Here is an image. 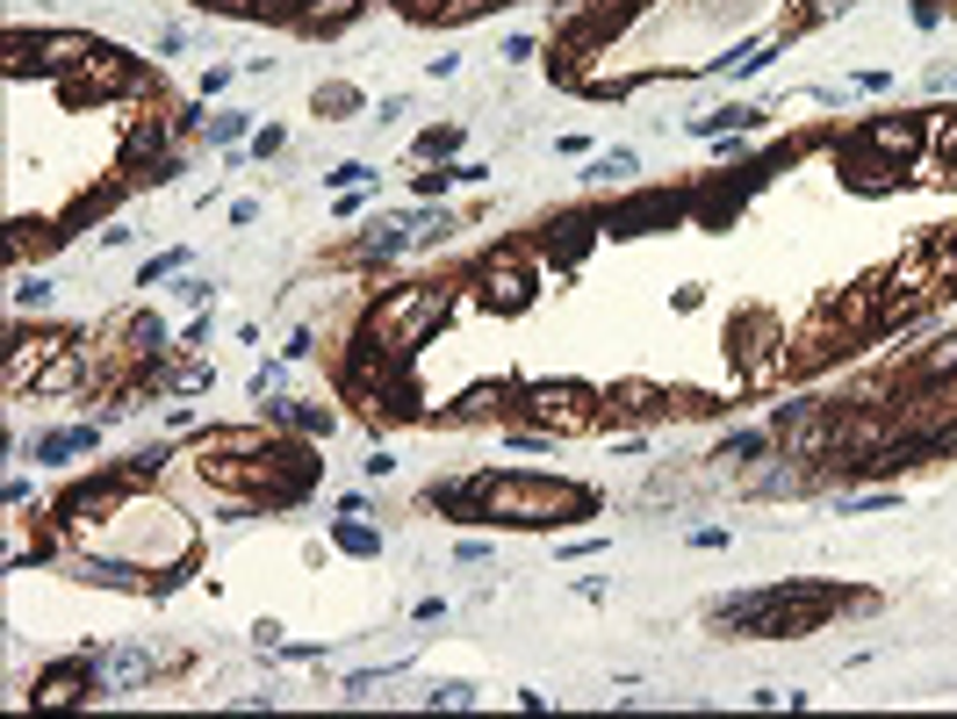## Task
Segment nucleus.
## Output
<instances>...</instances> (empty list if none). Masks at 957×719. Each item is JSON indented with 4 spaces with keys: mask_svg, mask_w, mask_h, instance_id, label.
<instances>
[{
    "mask_svg": "<svg viewBox=\"0 0 957 719\" xmlns=\"http://www.w3.org/2000/svg\"><path fill=\"white\" fill-rule=\"evenodd\" d=\"M598 511V497L576 482H547V476H490L482 518H505V526H561V518Z\"/></svg>",
    "mask_w": 957,
    "mask_h": 719,
    "instance_id": "nucleus-1",
    "label": "nucleus"
},
{
    "mask_svg": "<svg viewBox=\"0 0 957 719\" xmlns=\"http://www.w3.org/2000/svg\"><path fill=\"white\" fill-rule=\"evenodd\" d=\"M447 288H425V281H410V288H389L382 302H375V317H368V339H382V346H397V353L410 360V346H425L439 324H447Z\"/></svg>",
    "mask_w": 957,
    "mask_h": 719,
    "instance_id": "nucleus-2",
    "label": "nucleus"
},
{
    "mask_svg": "<svg viewBox=\"0 0 957 719\" xmlns=\"http://www.w3.org/2000/svg\"><path fill=\"white\" fill-rule=\"evenodd\" d=\"M159 669H166V648H151V640H130V648L94 655V691H101V698H123V691H137L144 677H159Z\"/></svg>",
    "mask_w": 957,
    "mask_h": 719,
    "instance_id": "nucleus-3",
    "label": "nucleus"
},
{
    "mask_svg": "<svg viewBox=\"0 0 957 719\" xmlns=\"http://www.w3.org/2000/svg\"><path fill=\"white\" fill-rule=\"evenodd\" d=\"M87 698H101V691H94V648L66 655V662H51V669H43V677H37V706H43V712L87 706Z\"/></svg>",
    "mask_w": 957,
    "mask_h": 719,
    "instance_id": "nucleus-4",
    "label": "nucleus"
},
{
    "mask_svg": "<svg viewBox=\"0 0 957 719\" xmlns=\"http://www.w3.org/2000/svg\"><path fill=\"white\" fill-rule=\"evenodd\" d=\"M677 217H684V194L648 188V194H627V202L605 209V231H612V238H634V231H648V223H677Z\"/></svg>",
    "mask_w": 957,
    "mask_h": 719,
    "instance_id": "nucleus-5",
    "label": "nucleus"
},
{
    "mask_svg": "<svg viewBox=\"0 0 957 719\" xmlns=\"http://www.w3.org/2000/svg\"><path fill=\"white\" fill-rule=\"evenodd\" d=\"M482 302H490V310H526V302H534V273H526L519 252L482 259Z\"/></svg>",
    "mask_w": 957,
    "mask_h": 719,
    "instance_id": "nucleus-6",
    "label": "nucleus"
},
{
    "mask_svg": "<svg viewBox=\"0 0 957 719\" xmlns=\"http://www.w3.org/2000/svg\"><path fill=\"white\" fill-rule=\"evenodd\" d=\"M130 87H137V58L116 51V43H94L80 80H72V94H130Z\"/></svg>",
    "mask_w": 957,
    "mask_h": 719,
    "instance_id": "nucleus-7",
    "label": "nucleus"
},
{
    "mask_svg": "<svg viewBox=\"0 0 957 719\" xmlns=\"http://www.w3.org/2000/svg\"><path fill=\"white\" fill-rule=\"evenodd\" d=\"M58 346H72V331H37V339H14V353H8V389L22 396L29 381L43 375V360H51Z\"/></svg>",
    "mask_w": 957,
    "mask_h": 719,
    "instance_id": "nucleus-8",
    "label": "nucleus"
},
{
    "mask_svg": "<svg viewBox=\"0 0 957 719\" xmlns=\"http://www.w3.org/2000/svg\"><path fill=\"white\" fill-rule=\"evenodd\" d=\"M267 418L288 425V432H302V439H331V432H339V410H325V403H288V396H267Z\"/></svg>",
    "mask_w": 957,
    "mask_h": 719,
    "instance_id": "nucleus-9",
    "label": "nucleus"
},
{
    "mask_svg": "<svg viewBox=\"0 0 957 719\" xmlns=\"http://www.w3.org/2000/svg\"><path fill=\"white\" fill-rule=\"evenodd\" d=\"M80 375H87V346L72 339V346H58V353L43 360V375L29 381V389H37V396H72V389H80Z\"/></svg>",
    "mask_w": 957,
    "mask_h": 719,
    "instance_id": "nucleus-10",
    "label": "nucleus"
},
{
    "mask_svg": "<svg viewBox=\"0 0 957 719\" xmlns=\"http://www.w3.org/2000/svg\"><path fill=\"white\" fill-rule=\"evenodd\" d=\"M741 367H749V381H764L770 375V339H778V324H770V317H741Z\"/></svg>",
    "mask_w": 957,
    "mask_h": 719,
    "instance_id": "nucleus-11",
    "label": "nucleus"
},
{
    "mask_svg": "<svg viewBox=\"0 0 957 719\" xmlns=\"http://www.w3.org/2000/svg\"><path fill=\"white\" fill-rule=\"evenodd\" d=\"M166 137H173V122H166V116L130 122V137H123V159H130V166H159V159H166Z\"/></svg>",
    "mask_w": 957,
    "mask_h": 719,
    "instance_id": "nucleus-12",
    "label": "nucleus"
},
{
    "mask_svg": "<svg viewBox=\"0 0 957 719\" xmlns=\"http://www.w3.org/2000/svg\"><path fill=\"white\" fill-rule=\"evenodd\" d=\"M807 482H814V461H792V453H778V461L756 476V497H799Z\"/></svg>",
    "mask_w": 957,
    "mask_h": 719,
    "instance_id": "nucleus-13",
    "label": "nucleus"
},
{
    "mask_svg": "<svg viewBox=\"0 0 957 719\" xmlns=\"http://www.w3.org/2000/svg\"><path fill=\"white\" fill-rule=\"evenodd\" d=\"M94 439H101V425H66V432H43L37 447V461H72V453H94Z\"/></svg>",
    "mask_w": 957,
    "mask_h": 719,
    "instance_id": "nucleus-14",
    "label": "nucleus"
},
{
    "mask_svg": "<svg viewBox=\"0 0 957 719\" xmlns=\"http://www.w3.org/2000/svg\"><path fill=\"white\" fill-rule=\"evenodd\" d=\"M534 403H540V418L555 425V432H576V425H590V410H576V389H555V381H540Z\"/></svg>",
    "mask_w": 957,
    "mask_h": 719,
    "instance_id": "nucleus-15",
    "label": "nucleus"
},
{
    "mask_svg": "<svg viewBox=\"0 0 957 719\" xmlns=\"http://www.w3.org/2000/svg\"><path fill=\"white\" fill-rule=\"evenodd\" d=\"M80 576H87V583H109V590H144V583H151L137 561H116V555H87Z\"/></svg>",
    "mask_w": 957,
    "mask_h": 719,
    "instance_id": "nucleus-16",
    "label": "nucleus"
},
{
    "mask_svg": "<svg viewBox=\"0 0 957 719\" xmlns=\"http://www.w3.org/2000/svg\"><path fill=\"white\" fill-rule=\"evenodd\" d=\"M864 144L893 151V166H907V159L921 151V130H915V122H871V130H864Z\"/></svg>",
    "mask_w": 957,
    "mask_h": 719,
    "instance_id": "nucleus-17",
    "label": "nucleus"
},
{
    "mask_svg": "<svg viewBox=\"0 0 957 719\" xmlns=\"http://www.w3.org/2000/svg\"><path fill=\"white\" fill-rule=\"evenodd\" d=\"M331 547H339V555H360V561H368V555H382V532L360 526V511H346L339 526H331Z\"/></svg>",
    "mask_w": 957,
    "mask_h": 719,
    "instance_id": "nucleus-18",
    "label": "nucleus"
},
{
    "mask_svg": "<svg viewBox=\"0 0 957 719\" xmlns=\"http://www.w3.org/2000/svg\"><path fill=\"white\" fill-rule=\"evenodd\" d=\"M87 51H94V37H72V29L37 37V66H87Z\"/></svg>",
    "mask_w": 957,
    "mask_h": 719,
    "instance_id": "nucleus-19",
    "label": "nucleus"
},
{
    "mask_svg": "<svg viewBox=\"0 0 957 719\" xmlns=\"http://www.w3.org/2000/svg\"><path fill=\"white\" fill-rule=\"evenodd\" d=\"M360 8H368V0H302V29H325L331 37V29H346Z\"/></svg>",
    "mask_w": 957,
    "mask_h": 719,
    "instance_id": "nucleus-20",
    "label": "nucleus"
},
{
    "mask_svg": "<svg viewBox=\"0 0 957 719\" xmlns=\"http://www.w3.org/2000/svg\"><path fill=\"white\" fill-rule=\"evenodd\" d=\"M950 375H957V331H944L929 353H915V381H950Z\"/></svg>",
    "mask_w": 957,
    "mask_h": 719,
    "instance_id": "nucleus-21",
    "label": "nucleus"
},
{
    "mask_svg": "<svg viewBox=\"0 0 957 719\" xmlns=\"http://www.w3.org/2000/svg\"><path fill=\"white\" fill-rule=\"evenodd\" d=\"M634 166H641V159H634V151L619 144V151H598V159L584 166V180H590V188H619V180H627Z\"/></svg>",
    "mask_w": 957,
    "mask_h": 719,
    "instance_id": "nucleus-22",
    "label": "nucleus"
},
{
    "mask_svg": "<svg viewBox=\"0 0 957 719\" xmlns=\"http://www.w3.org/2000/svg\"><path fill=\"white\" fill-rule=\"evenodd\" d=\"M770 453V432H727L720 447H712V461H735V468H749V461H764Z\"/></svg>",
    "mask_w": 957,
    "mask_h": 719,
    "instance_id": "nucleus-23",
    "label": "nucleus"
},
{
    "mask_svg": "<svg viewBox=\"0 0 957 719\" xmlns=\"http://www.w3.org/2000/svg\"><path fill=\"white\" fill-rule=\"evenodd\" d=\"M397 252H410V223H375L368 244H360V259H375V267H382V259H397Z\"/></svg>",
    "mask_w": 957,
    "mask_h": 719,
    "instance_id": "nucleus-24",
    "label": "nucleus"
},
{
    "mask_svg": "<svg viewBox=\"0 0 957 719\" xmlns=\"http://www.w3.org/2000/svg\"><path fill=\"white\" fill-rule=\"evenodd\" d=\"M130 353L151 360V367L166 360V324H159V317H130Z\"/></svg>",
    "mask_w": 957,
    "mask_h": 719,
    "instance_id": "nucleus-25",
    "label": "nucleus"
},
{
    "mask_svg": "<svg viewBox=\"0 0 957 719\" xmlns=\"http://www.w3.org/2000/svg\"><path fill=\"white\" fill-rule=\"evenodd\" d=\"M317 116H325V122H346V116H360V87H346V80L317 87Z\"/></svg>",
    "mask_w": 957,
    "mask_h": 719,
    "instance_id": "nucleus-26",
    "label": "nucleus"
},
{
    "mask_svg": "<svg viewBox=\"0 0 957 719\" xmlns=\"http://www.w3.org/2000/svg\"><path fill=\"white\" fill-rule=\"evenodd\" d=\"M8 296H14V310H51V296H58V288L43 281V273H14V288H8Z\"/></svg>",
    "mask_w": 957,
    "mask_h": 719,
    "instance_id": "nucleus-27",
    "label": "nucleus"
},
{
    "mask_svg": "<svg viewBox=\"0 0 957 719\" xmlns=\"http://www.w3.org/2000/svg\"><path fill=\"white\" fill-rule=\"evenodd\" d=\"M662 403V389H648V381H619L612 389V410H656Z\"/></svg>",
    "mask_w": 957,
    "mask_h": 719,
    "instance_id": "nucleus-28",
    "label": "nucleus"
},
{
    "mask_svg": "<svg viewBox=\"0 0 957 719\" xmlns=\"http://www.w3.org/2000/svg\"><path fill=\"white\" fill-rule=\"evenodd\" d=\"M202 130H209V144H223V151H231L238 137H246V116H238V109H223V116H209Z\"/></svg>",
    "mask_w": 957,
    "mask_h": 719,
    "instance_id": "nucleus-29",
    "label": "nucleus"
},
{
    "mask_svg": "<svg viewBox=\"0 0 957 719\" xmlns=\"http://www.w3.org/2000/svg\"><path fill=\"white\" fill-rule=\"evenodd\" d=\"M173 273H188V252H159V259H144V281H137V288H159V281H173Z\"/></svg>",
    "mask_w": 957,
    "mask_h": 719,
    "instance_id": "nucleus-30",
    "label": "nucleus"
},
{
    "mask_svg": "<svg viewBox=\"0 0 957 719\" xmlns=\"http://www.w3.org/2000/svg\"><path fill=\"white\" fill-rule=\"evenodd\" d=\"M325 180H331V188H368V180H375V166H368V159H346V166H331Z\"/></svg>",
    "mask_w": 957,
    "mask_h": 719,
    "instance_id": "nucleus-31",
    "label": "nucleus"
},
{
    "mask_svg": "<svg viewBox=\"0 0 957 719\" xmlns=\"http://www.w3.org/2000/svg\"><path fill=\"white\" fill-rule=\"evenodd\" d=\"M173 296H180V302H188V310H202V302H209V296H217V288H209V281H202V273H180V281H173Z\"/></svg>",
    "mask_w": 957,
    "mask_h": 719,
    "instance_id": "nucleus-32",
    "label": "nucleus"
},
{
    "mask_svg": "<svg viewBox=\"0 0 957 719\" xmlns=\"http://www.w3.org/2000/svg\"><path fill=\"white\" fill-rule=\"evenodd\" d=\"M432 706H447V712H468V706H476V683H439V691H432Z\"/></svg>",
    "mask_w": 957,
    "mask_h": 719,
    "instance_id": "nucleus-33",
    "label": "nucleus"
},
{
    "mask_svg": "<svg viewBox=\"0 0 957 719\" xmlns=\"http://www.w3.org/2000/svg\"><path fill=\"white\" fill-rule=\"evenodd\" d=\"M418 151H425V159H447V151H461V130H425Z\"/></svg>",
    "mask_w": 957,
    "mask_h": 719,
    "instance_id": "nucleus-34",
    "label": "nucleus"
},
{
    "mask_svg": "<svg viewBox=\"0 0 957 719\" xmlns=\"http://www.w3.org/2000/svg\"><path fill=\"white\" fill-rule=\"evenodd\" d=\"M886 503H900V489H871V497H843V511H886Z\"/></svg>",
    "mask_w": 957,
    "mask_h": 719,
    "instance_id": "nucleus-35",
    "label": "nucleus"
},
{
    "mask_svg": "<svg viewBox=\"0 0 957 719\" xmlns=\"http://www.w3.org/2000/svg\"><path fill=\"white\" fill-rule=\"evenodd\" d=\"M447 188H461V180H453V166H439V173H418V194H425V202H432V194H447Z\"/></svg>",
    "mask_w": 957,
    "mask_h": 719,
    "instance_id": "nucleus-36",
    "label": "nucleus"
},
{
    "mask_svg": "<svg viewBox=\"0 0 957 719\" xmlns=\"http://www.w3.org/2000/svg\"><path fill=\"white\" fill-rule=\"evenodd\" d=\"M727 540H735V532H727V526H698V532H691V547H698V555H720Z\"/></svg>",
    "mask_w": 957,
    "mask_h": 719,
    "instance_id": "nucleus-37",
    "label": "nucleus"
},
{
    "mask_svg": "<svg viewBox=\"0 0 957 719\" xmlns=\"http://www.w3.org/2000/svg\"><path fill=\"white\" fill-rule=\"evenodd\" d=\"M397 8L410 14V22H432V14H447V8H453V0H397Z\"/></svg>",
    "mask_w": 957,
    "mask_h": 719,
    "instance_id": "nucleus-38",
    "label": "nucleus"
},
{
    "mask_svg": "<svg viewBox=\"0 0 957 719\" xmlns=\"http://www.w3.org/2000/svg\"><path fill=\"white\" fill-rule=\"evenodd\" d=\"M281 144H288V130H273V122H267V130L252 137V159H273V151H281Z\"/></svg>",
    "mask_w": 957,
    "mask_h": 719,
    "instance_id": "nucleus-39",
    "label": "nucleus"
},
{
    "mask_svg": "<svg viewBox=\"0 0 957 719\" xmlns=\"http://www.w3.org/2000/svg\"><path fill=\"white\" fill-rule=\"evenodd\" d=\"M273 389H281V367H273V360H267V367H260V375H252V396H260V403H267V396H273Z\"/></svg>",
    "mask_w": 957,
    "mask_h": 719,
    "instance_id": "nucleus-40",
    "label": "nucleus"
},
{
    "mask_svg": "<svg viewBox=\"0 0 957 719\" xmlns=\"http://www.w3.org/2000/svg\"><path fill=\"white\" fill-rule=\"evenodd\" d=\"M490 8H505V0H453L447 14H453V22H468V14H490Z\"/></svg>",
    "mask_w": 957,
    "mask_h": 719,
    "instance_id": "nucleus-41",
    "label": "nucleus"
},
{
    "mask_svg": "<svg viewBox=\"0 0 957 719\" xmlns=\"http://www.w3.org/2000/svg\"><path fill=\"white\" fill-rule=\"evenodd\" d=\"M453 180H461V188H476V180H490V166H482V159H461V166H453Z\"/></svg>",
    "mask_w": 957,
    "mask_h": 719,
    "instance_id": "nucleus-42",
    "label": "nucleus"
},
{
    "mask_svg": "<svg viewBox=\"0 0 957 719\" xmlns=\"http://www.w3.org/2000/svg\"><path fill=\"white\" fill-rule=\"evenodd\" d=\"M202 381H209V367H202V360H188V367L173 375V389H202Z\"/></svg>",
    "mask_w": 957,
    "mask_h": 719,
    "instance_id": "nucleus-43",
    "label": "nucleus"
},
{
    "mask_svg": "<svg viewBox=\"0 0 957 719\" xmlns=\"http://www.w3.org/2000/svg\"><path fill=\"white\" fill-rule=\"evenodd\" d=\"M453 561H468V569H476V561H490V540H461V547H453Z\"/></svg>",
    "mask_w": 957,
    "mask_h": 719,
    "instance_id": "nucleus-44",
    "label": "nucleus"
},
{
    "mask_svg": "<svg viewBox=\"0 0 957 719\" xmlns=\"http://www.w3.org/2000/svg\"><path fill=\"white\" fill-rule=\"evenodd\" d=\"M144 180H151V188H173V180H180V159H159V166H151Z\"/></svg>",
    "mask_w": 957,
    "mask_h": 719,
    "instance_id": "nucleus-45",
    "label": "nucleus"
},
{
    "mask_svg": "<svg viewBox=\"0 0 957 719\" xmlns=\"http://www.w3.org/2000/svg\"><path fill=\"white\" fill-rule=\"evenodd\" d=\"M252 648H260V655H267V648H281V626L260 619V626H252Z\"/></svg>",
    "mask_w": 957,
    "mask_h": 719,
    "instance_id": "nucleus-46",
    "label": "nucleus"
},
{
    "mask_svg": "<svg viewBox=\"0 0 957 719\" xmlns=\"http://www.w3.org/2000/svg\"><path fill=\"white\" fill-rule=\"evenodd\" d=\"M209 14H267V0H217Z\"/></svg>",
    "mask_w": 957,
    "mask_h": 719,
    "instance_id": "nucleus-47",
    "label": "nucleus"
},
{
    "mask_svg": "<svg viewBox=\"0 0 957 719\" xmlns=\"http://www.w3.org/2000/svg\"><path fill=\"white\" fill-rule=\"evenodd\" d=\"M944 159L957 166V122H950V130H944Z\"/></svg>",
    "mask_w": 957,
    "mask_h": 719,
    "instance_id": "nucleus-48",
    "label": "nucleus"
},
{
    "mask_svg": "<svg viewBox=\"0 0 957 719\" xmlns=\"http://www.w3.org/2000/svg\"><path fill=\"white\" fill-rule=\"evenodd\" d=\"M195 8H217V0H195Z\"/></svg>",
    "mask_w": 957,
    "mask_h": 719,
    "instance_id": "nucleus-49",
    "label": "nucleus"
}]
</instances>
